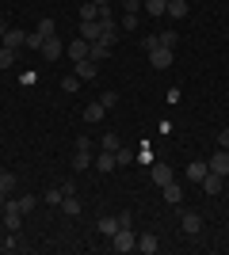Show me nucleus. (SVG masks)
<instances>
[{
    "label": "nucleus",
    "instance_id": "nucleus-26",
    "mask_svg": "<svg viewBox=\"0 0 229 255\" xmlns=\"http://www.w3.org/2000/svg\"><path fill=\"white\" fill-rule=\"evenodd\" d=\"M84 19H99V4H92V0L80 4V23H84Z\"/></svg>",
    "mask_w": 229,
    "mask_h": 255
},
{
    "label": "nucleus",
    "instance_id": "nucleus-6",
    "mask_svg": "<svg viewBox=\"0 0 229 255\" xmlns=\"http://www.w3.org/2000/svg\"><path fill=\"white\" fill-rule=\"evenodd\" d=\"M199 187H203L207 194H222V191H226V175H218V171H207Z\"/></svg>",
    "mask_w": 229,
    "mask_h": 255
},
{
    "label": "nucleus",
    "instance_id": "nucleus-39",
    "mask_svg": "<svg viewBox=\"0 0 229 255\" xmlns=\"http://www.w3.org/2000/svg\"><path fill=\"white\" fill-rule=\"evenodd\" d=\"M142 50L149 53V50H157V34H145V42H142Z\"/></svg>",
    "mask_w": 229,
    "mask_h": 255
},
{
    "label": "nucleus",
    "instance_id": "nucleus-24",
    "mask_svg": "<svg viewBox=\"0 0 229 255\" xmlns=\"http://www.w3.org/2000/svg\"><path fill=\"white\" fill-rule=\"evenodd\" d=\"M15 187H19V179H15L11 171H0V191H4V194H11Z\"/></svg>",
    "mask_w": 229,
    "mask_h": 255
},
{
    "label": "nucleus",
    "instance_id": "nucleus-12",
    "mask_svg": "<svg viewBox=\"0 0 229 255\" xmlns=\"http://www.w3.org/2000/svg\"><path fill=\"white\" fill-rule=\"evenodd\" d=\"M88 46H92V42H84V38H73V42L65 46V53L73 57V61H84V57H88Z\"/></svg>",
    "mask_w": 229,
    "mask_h": 255
},
{
    "label": "nucleus",
    "instance_id": "nucleus-29",
    "mask_svg": "<svg viewBox=\"0 0 229 255\" xmlns=\"http://www.w3.org/2000/svg\"><path fill=\"white\" fill-rule=\"evenodd\" d=\"M11 65H15V50L0 46V69H11Z\"/></svg>",
    "mask_w": 229,
    "mask_h": 255
},
{
    "label": "nucleus",
    "instance_id": "nucleus-32",
    "mask_svg": "<svg viewBox=\"0 0 229 255\" xmlns=\"http://www.w3.org/2000/svg\"><path fill=\"white\" fill-rule=\"evenodd\" d=\"M15 202H19V210H23V213H31L34 206H38V198H34V194H23V198H15Z\"/></svg>",
    "mask_w": 229,
    "mask_h": 255
},
{
    "label": "nucleus",
    "instance_id": "nucleus-44",
    "mask_svg": "<svg viewBox=\"0 0 229 255\" xmlns=\"http://www.w3.org/2000/svg\"><path fill=\"white\" fill-rule=\"evenodd\" d=\"M222 194H226V198H229V187H226V191H222Z\"/></svg>",
    "mask_w": 229,
    "mask_h": 255
},
{
    "label": "nucleus",
    "instance_id": "nucleus-33",
    "mask_svg": "<svg viewBox=\"0 0 229 255\" xmlns=\"http://www.w3.org/2000/svg\"><path fill=\"white\" fill-rule=\"evenodd\" d=\"M34 31L50 38V34H57V27H54V19H38V27H34Z\"/></svg>",
    "mask_w": 229,
    "mask_h": 255
},
{
    "label": "nucleus",
    "instance_id": "nucleus-36",
    "mask_svg": "<svg viewBox=\"0 0 229 255\" xmlns=\"http://www.w3.org/2000/svg\"><path fill=\"white\" fill-rule=\"evenodd\" d=\"M122 11H142V0H119Z\"/></svg>",
    "mask_w": 229,
    "mask_h": 255
},
{
    "label": "nucleus",
    "instance_id": "nucleus-23",
    "mask_svg": "<svg viewBox=\"0 0 229 255\" xmlns=\"http://www.w3.org/2000/svg\"><path fill=\"white\" fill-rule=\"evenodd\" d=\"M103 111H107L103 103H88V107H84V122H99V118H103Z\"/></svg>",
    "mask_w": 229,
    "mask_h": 255
},
{
    "label": "nucleus",
    "instance_id": "nucleus-19",
    "mask_svg": "<svg viewBox=\"0 0 229 255\" xmlns=\"http://www.w3.org/2000/svg\"><path fill=\"white\" fill-rule=\"evenodd\" d=\"M96 229H99L103 236H115V233L122 229V225H119V213H115V217H99V225H96Z\"/></svg>",
    "mask_w": 229,
    "mask_h": 255
},
{
    "label": "nucleus",
    "instance_id": "nucleus-28",
    "mask_svg": "<svg viewBox=\"0 0 229 255\" xmlns=\"http://www.w3.org/2000/svg\"><path fill=\"white\" fill-rule=\"evenodd\" d=\"M80 84H84V80H80L76 73H69L65 80H61V92H80Z\"/></svg>",
    "mask_w": 229,
    "mask_h": 255
},
{
    "label": "nucleus",
    "instance_id": "nucleus-25",
    "mask_svg": "<svg viewBox=\"0 0 229 255\" xmlns=\"http://www.w3.org/2000/svg\"><path fill=\"white\" fill-rule=\"evenodd\" d=\"M138 23H142V19H138V11H122L119 27H122V31H138Z\"/></svg>",
    "mask_w": 229,
    "mask_h": 255
},
{
    "label": "nucleus",
    "instance_id": "nucleus-31",
    "mask_svg": "<svg viewBox=\"0 0 229 255\" xmlns=\"http://www.w3.org/2000/svg\"><path fill=\"white\" fill-rule=\"evenodd\" d=\"M61 198H65L61 187H50V191H46V202H50V206H61Z\"/></svg>",
    "mask_w": 229,
    "mask_h": 255
},
{
    "label": "nucleus",
    "instance_id": "nucleus-11",
    "mask_svg": "<svg viewBox=\"0 0 229 255\" xmlns=\"http://www.w3.org/2000/svg\"><path fill=\"white\" fill-rule=\"evenodd\" d=\"M138 252H142V255H157V252H161V240H157L153 233L138 236Z\"/></svg>",
    "mask_w": 229,
    "mask_h": 255
},
{
    "label": "nucleus",
    "instance_id": "nucleus-41",
    "mask_svg": "<svg viewBox=\"0 0 229 255\" xmlns=\"http://www.w3.org/2000/svg\"><path fill=\"white\" fill-rule=\"evenodd\" d=\"M8 31H11V27H8V19H0V38H4Z\"/></svg>",
    "mask_w": 229,
    "mask_h": 255
},
{
    "label": "nucleus",
    "instance_id": "nucleus-30",
    "mask_svg": "<svg viewBox=\"0 0 229 255\" xmlns=\"http://www.w3.org/2000/svg\"><path fill=\"white\" fill-rule=\"evenodd\" d=\"M157 46H168V50H176V31H161V34H157Z\"/></svg>",
    "mask_w": 229,
    "mask_h": 255
},
{
    "label": "nucleus",
    "instance_id": "nucleus-1",
    "mask_svg": "<svg viewBox=\"0 0 229 255\" xmlns=\"http://www.w3.org/2000/svg\"><path fill=\"white\" fill-rule=\"evenodd\" d=\"M111 244H115V252H138V236L130 229H119V233L111 236Z\"/></svg>",
    "mask_w": 229,
    "mask_h": 255
},
{
    "label": "nucleus",
    "instance_id": "nucleus-45",
    "mask_svg": "<svg viewBox=\"0 0 229 255\" xmlns=\"http://www.w3.org/2000/svg\"><path fill=\"white\" fill-rule=\"evenodd\" d=\"M0 171H4V168H0Z\"/></svg>",
    "mask_w": 229,
    "mask_h": 255
},
{
    "label": "nucleus",
    "instance_id": "nucleus-3",
    "mask_svg": "<svg viewBox=\"0 0 229 255\" xmlns=\"http://www.w3.org/2000/svg\"><path fill=\"white\" fill-rule=\"evenodd\" d=\"M4 225H8V233H19V225H23L19 202H4Z\"/></svg>",
    "mask_w": 229,
    "mask_h": 255
},
{
    "label": "nucleus",
    "instance_id": "nucleus-20",
    "mask_svg": "<svg viewBox=\"0 0 229 255\" xmlns=\"http://www.w3.org/2000/svg\"><path fill=\"white\" fill-rule=\"evenodd\" d=\"M142 8H145V15H164V11H168V0H142Z\"/></svg>",
    "mask_w": 229,
    "mask_h": 255
},
{
    "label": "nucleus",
    "instance_id": "nucleus-7",
    "mask_svg": "<svg viewBox=\"0 0 229 255\" xmlns=\"http://www.w3.org/2000/svg\"><path fill=\"white\" fill-rule=\"evenodd\" d=\"M207 168H210V171H218V175H229V149H222V152H210Z\"/></svg>",
    "mask_w": 229,
    "mask_h": 255
},
{
    "label": "nucleus",
    "instance_id": "nucleus-37",
    "mask_svg": "<svg viewBox=\"0 0 229 255\" xmlns=\"http://www.w3.org/2000/svg\"><path fill=\"white\" fill-rule=\"evenodd\" d=\"M103 149L115 152V149H119V137H115V133H107V137H103Z\"/></svg>",
    "mask_w": 229,
    "mask_h": 255
},
{
    "label": "nucleus",
    "instance_id": "nucleus-34",
    "mask_svg": "<svg viewBox=\"0 0 229 255\" xmlns=\"http://www.w3.org/2000/svg\"><path fill=\"white\" fill-rule=\"evenodd\" d=\"M138 160H142V164H153V149H149V141H145V145H138Z\"/></svg>",
    "mask_w": 229,
    "mask_h": 255
},
{
    "label": "nucleus",
    "instance_id": "nucleus-4",
    "mask_svg": "<svg viewBox=\"0 0 229 255\" xmlns=\"http://www.w3.org/2000/svg\"><path fill=\"white\" fill-rule=\"evenodd\" d=\"M149 179L157 183V187H164V183H172V168H168L164 160H153L149 164Z\"/></svg>",
    "mask_w": 229,
    "mask_h": 255
},
{
    "label": "nucleus",
    "instance_id": "nucleus-10",
    "mask_svg": "<svg viewBox=\"0 0 229 255\" xmlns=\"http://www.w3.org/2000/svg\"><path fill=\"white\" fill-rule=\"evenodd\" d=\"M161 194H164V202H168V206H180V202H184V187H180V183H164Z\"/></svg>",
    "mask_w": 229,
    "mask_h": 255
},
{
    "label": "nucleus",
    "instance_id": "nucleus-2",
    "mask_svg": "<svg viewBox=\"0 0 229 255\" xmlns=\"http://www.w3.org/2000/svg\"><path fill=\"white\" fill-rule=\"evenodd\" d=\"M145 57H149L153 69H168V65H172V57H176V50H168V46H157V50H149Z\"/></svg>",
    "mask_w": 229,
    "mask_h": 255
},
{
    "label": "nucleus",
    "instance_id": "nucleus-40",
    "mask_svg": "<svg viewBox=\"0 0 229 255\" xmlns=\"http://www.w3.org/2000/svg\"><path fill=\"white\" fill-rule=\"evenodd\" d=\"M218 145H222V149H229V126H226V129L218 133Z\"/></svg>",
    "mask_w": 229,
    "mask_h": 255
},
{
    "label": "nucleus",
    "instance_id": "nucleus-27",
    "mask_svg": "<svg viewBox=\"0 0 229 255\" xmlns=\"http://www.w3.org/2000/svg\"><path fill=\"white\" fill-rule=\"evenodd\" d=\"M42 42H46V34L31 31V34H27V46H23V50H38V53H42Z\"/></svg>",
    "mask_w": 229,
    "mask_h": 255
},
{
    "label": "nucleus",
    "instance_id": "nucleus-17",
    "mask_svg": "<svg viewBox=\"0 0 229 255\" xmlns=\"http://www.w3.org/2000/svg\"><path fill=\"white\" fill-rule=\"evenodd\" d=\"M4 46H8V50H15V53H19L23 46H27V34H23V31H8V34H4Z\"/></svg>",
    "mask_w": 229,
    "mask_h": 255
},
{
    "label": "nucleus",
    "instance_id": "nucleus-13",
    "mask_svg": "<svg viewBox=\"0 0 229 255\" xmlns=\"http://www.w3.org/2000/svg\"><path fill=\"white\" fill-rule=\"evenodd\" d=\"M96 73H99V65L92 61V57H84V61H76V76H80V80H96Z\"/></svg>",
    "mask_w": 229,
    "mask_h": 255
},
{
    "label": "nucleus",
    "instance_id": "nucleus-35",
    "mask_svg": "<svg viewBox=\"0 0 229 255\" xmlns=\"http://www.w3.org/2000/svg\"><path fill=\"white\" fill-rule=\"evenodd\" d=\"M99 103H103V107H115V103H119V92H103V96H99Z\"/></svg>",
    "mask_w": 229,
    "mask_h": 255
},
{
    "label": "nucleus",
    "instance_id": "nucleus-9",
    "mask_svg": "<svg viewBox=\"0 0 229 255\" xmlns=\"http://www.w3.org/2000/svg\"><path fill=\"white\" fill-rule=\"evenodd\" d=\"M61 53H65V46H61V38H57V34H50V38H46V42H42V57H46V61H57Z\"/></svg>",
    "mask_w": 229,
    "mask_h": 255
},
{
    "label": "nucleus",
    "instance_id": "nucleus-22",
    "mask_svg": "<svg viewBox=\"0 0 229 255\" xmlns=\"http://www.w3.org/2000/svg\"><path fill=\"white\" fill-rule=\"evenodd\" d=\"M61 213H65V217H76V213H80V202H76V194H65V198H61Z\"/></svg>",
    "mask_w": 229,
    "mask_h": 255
},
{
    "label": "nucleus",
    "instance_id": "nucleus-18",
    "mask_svg": "<svg viewBox=\"0 0 229 255\" xmlns=\"http://www.w3.org/2000/svg\"><path fill=\"white\" fill-rule=\"evenodd\" d=\"M92 160H96V156H92L88 149H76V156H73V171H88V168H92Z\"/></svg>",
    "mask_w": 229,
    "mask_h": 255
},
{
    "label": "nucleus",
    "instance_id": "nucleus-38",
    "mask_svg": "<svg viewBox=\"0 0 229 255\" xmlns=\"http://www.w3.org/2000/svg\"><path fill=\"white\" fill-rule=\"evenodd\" d=\"M0 248H4V252H19V240H15V236H8V240H4Z\"/></svg>",
    "mask_w": 229,
    "mask_h": 255
},
{
    "label": "nucleus",
    "instance_id": "nucleus-42",
    "mask_svg": "<svg viewBox=\"0 0 229 255\" xmlns=\"http://www.w3.org/2000/svg\"><path fill=\"white\" fill-rule=\"evenodd\" d=\"M92 4H99V8H107V4H111V0H92Z\"/></svg>",
    "mask_w": 229,
    "mask_h": 255
},
{
    "label": "nucleus",
    "instance_id": "nucleus-5",
    "mask_svg": "<svg viewBox=\"0 0 229 255\" xmlns=\"http://www.w3.org/2000/svg\"><path fill=\"white\" fill-rule=\"evenodd\" d=\"M180 229H184L187 236H199V233H203V213L184 210V217H180Z\"/></svg>",
    "mask_w": 229,
    "mask_h": 255
},
{
    "label": "nucleus",
    "instance_id": "nucleus-14",
    "mask_svg": "<svg viewBox=\"0 0 229 255\" xmlns=\"http://www.w3.org/2000/svg\"><path fill=\"white\" fill-rule=\"evenodd\" d=\"M92 168H96V171H115V168H119V164H115V152H99V156L96 160H92Z\"/></svg>",
    "mask_w": 229,
    "mask_h": 255
},
{
    "label": "nucleus",
    "instance_id": "nucleus-8",
    "mask_svg": "<svg viewBox=\"0 0 229 255\" xmlns=\"http://www.w3.org/2000/svg\"><path fill=\"white\" fill-rule=\"evenodd\" d=\"M80 38H84V42H99V38H103L99 19H84V23H80Z\"/></svg>",
    "mask_w": 229,
    "mask_h": 255
},
{
    "label": "nucleus",
    "instance_id": "nucleus-43",
    "mask_svg": "<svg viewBox=\"0 0 229 255\" xmlns=\"http://www.w3.org/2000/svg\"><path fill=\"white\" fill-rule=\"evenodd\" d=\"M4 202H8V194H4V191H0V206H4Z\"/></svg>",
    "mask_w": 229,
    "mask_h": 255
},
{
    "label": "nucleus",
    "instance_id": "nucleus-21",
    "mask_svg": "<svg viewBox=\"0 0 229 255\" xmlns=\"http://www.w3.org/2000/svg\"><path fill=\"white\" fill-rule=\"evenodd\" d=\"M134 160H138V152H134V149H122V145L115 149V164H119V168H126V164H134Z\"/></svg>",
    "mask_w": 229,
    "mask_h": 255
},
{
    "label": "nucleus",
    "instance_id": "nucleus-16",
    "mask_svg": "<svg viewBox=\"0 0 229 255\" xmlns=\"http://www.w3.org/2000/svg\"><path fill=\"white\" fill-rule=\"evenodd\" d=\"M207 160H191V164H187V179L191 183H203V175H207Z\"/></svg>",
    "mask_w": 229,
    "mask_h": 255
},
{
    "label": "nucleus",
    "instance_id": "nucleus-15",
    "mask_svg": "<svg viewBox=\"0 0 229 255\" xmlns=\"http://www.w3.org/2000/svg\"><path fill=\"white\" fill-rule=\"evenodd\" d=\"M187 11H191V0H168V11H164V15H172V19H184Z\"/></svg>",
    "mask_w": 229,
    "mask_h": 255
}]
</instances>
